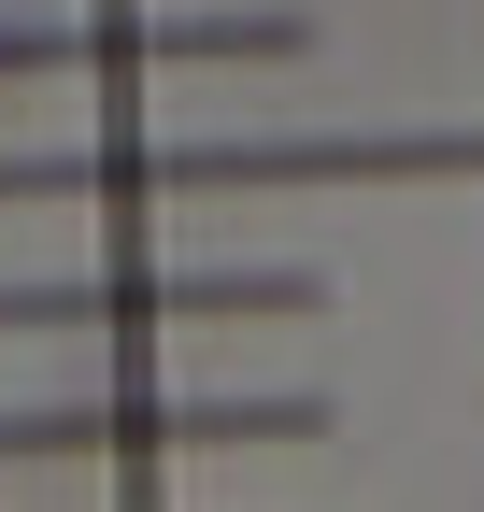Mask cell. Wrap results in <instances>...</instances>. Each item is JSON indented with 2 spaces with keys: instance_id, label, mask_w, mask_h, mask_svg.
I'll list each match as a JSON object with an SVG mask.
<instances>
[{
  "instance_id": "cell-2",
  "label": "cell",
  "mask_w": 484,
  "mask_h": 512,
  "mask_svg": "<svg viewBox=\"0 0 484 512\" xmlns=\"http://www.w3.org/2000/svg\"><path fill=\"white\" fill-rule=\"evenodd\" d=\"M285 43H299L285 15H186V29H157V15L29 29V15H0V86H29V72H157V57H285Z\"/></svg>"
},
{
  "instance_id": "cell-1",
  "label": "cell",
  "mask_w": 484,
  "mask_h": 512,
  "mask_svg": "<svg viewBox=\"0 0 484 512\" xmlns=\"http://www.w3.org/2000/svg\"><path fill=\"white\" fill-rule=\"evenodd\" d=\"M314 285L257 271H72V285H0V328H157V313H299Z\"/></svg>"
}]
</instances>
